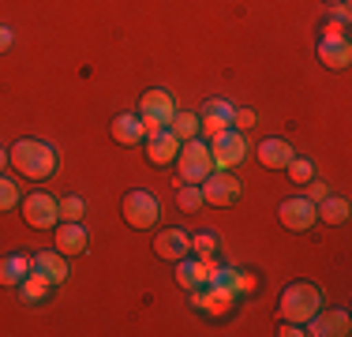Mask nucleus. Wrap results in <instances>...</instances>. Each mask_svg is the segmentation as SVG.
I'll use <instances>...</instances> for the list:
<instances>
[{
	"instance_id": "nucleus-1",
	"label": "nucleus",
	"mask_w": 352,
	"mask_h": 337,
	"mask_svg": "<svg viewBox=\"0 0 352 337\" xmlns=\"http://www.w3.org/2000/svg\"><path fill=\"white\" fill-rule=\"evenodd\" d=\"M8 165L23 176V180H53L56 168H60V154H56L49 142L41 139H19L12 150H8Z\"/></svg>"
},
{
	"instance_id": "nucleus-2",
	"label": "nucleus",
	"mask_w": 352,
	"mask_h": 337,
	"mask_svg": "<svg viewBox=\"0 0 352 337\" xmlns=\"http://www.w3.org/2000/svg\"><path fill=\"white\" fill-rule=\"evenodd\" d=\"M318 307H322V292H318L311 281H292V285H285V292H281V300H278L281 323H300V326H304Z\"/></svg>"
},
{
	"instance_id": "nucleus-3",
	"label": "nucleus",
	"mask_w": 352,
	"mask_h": 337,
	"mask_svg": "<svg viewBox=\"0 0 352 337\" xmlns=\"http://www.w3.org/2000/svg\"><path fill=\"white\" fill-rule=\"evenodd\" d=\"M176 165H180V184H203L206 176L214 173L210 142H203V139H188V142H180Z\"/></svg>"
},
{
	"instance_id": "nucleus-4",
	"label": "nucleus",
	"mask_w": 352,
	"mask_h": 337,
	"mask_svg": "<svg viewBox=\"0 0 352 337\" xmlns=\"http://www.w3.org/2000/svg\"><path fill=\"white\" fill-rule=\"evenodd\" d=\"M176 116V101L169 90H146L139 101V120L142 128H146V139L150 135H157L162 128H169V120Z\"/></svg>"
},
{
	"instance_id": "nucleus-5",
	"label": "nucleus",
	"mask_w": 352,
	"mask_h": 337,
	"mask_svg": "<svg viewBox=\"0 0 352 337\" xmlns=\"http://www.w3.org/2000/svg\"><path fill=\"white\" fill-rule=\"evenodd\" d=\"M120 214L131 229H154L157 217H162V202L150 195V191H128L120 202Z\"/></svg>"
},
{
	"instance_id": "nucleus-6",
	"label": "nucleus",
	"mask_w": 352,
	"mask_h": 337,
	"mask_svg": "<svg viewBox=\"0 0 352 337\" xmlns=\"http://www.w3.org/2000/svg\"><path fill=\"white\" fill-rule=\"evenodd\" d=\"M210 154H214V173H229L232 165H240L248 157V142H244V131L229 128L221 135L210 139Z\"/></svg>"
},
{
	"instance_id": "nucleus-7",
	"label": "nucleus",
	"mask_w": 352,
	"mask_h": 337,
	"mask_svg": "<svg viewBox=\"0 0 352 337\" xmlns=\"http://www.w3.org/2000/svg\"><path fill=\"white\" fill-rule=\"evenodd\" d=\"M23 217H27L30 229H56L60 225V206H56L53 195H45V191H34V195L23 199Z\"/></svg>"
},
{
	"instance_id": "nucleus-8",
	"label": "nucleus",
	"mask_w": 352,
	"mask_h": 337,
	"mask_svg": "<svg viewBox=\"0 0 352 337\" xmlns=\"http://www.w3.org/2000/svg\"><path fill=\"white\" fill-rule=\"evenodd\" d=\"M199 188H203V202H210V206H232L244 195V184L229 173H210Z\"/></svg>"
},
{
	"instance_id": "nucleus-9",
	"label": "nucleus",
	"mask_w": 352,
	"mask_h": 337,
	"mask_svg": "<svg viewBox=\"0 0 352 337\" xmlns=\"http://www.w3.org/2000/svg\"><path fill=\"white\" fill-rule=\"evenodd\" d=\"M221 266L214 255H206V259H180L176 263V285L180 289H188V292H195V289H203V285H210V277H214V270Z\"/></svg>"
},
{
	"instance_id": "nucleus-10",
	"label": "nucleus",
	"mask_w": 352,
	"mask_h": 337,
	"mask_svg": "<svg viewBox=\"0 0 352 337\" xmlns=\"http://www.w3.org/2000/svg\"><path fill=\"white\" fill-rule=\"evenodd\" d=\"M307 334H315V337H349L352 334V318H349V311L345 307H318L311 318H307Z\"/></svg>"
},
{
	"instance_id": "nucleus-11",
	"label": "nucleus",
	"mask_w": 352,
	"mask_h": 337,
	"mask_svg": "<svg viewBox=\"0 0 352 337\" xmlns=\"http://www.w3.org/2000/svg\"><path fill=\"white\" fill-rule=\"evenodd\" d=\"M191 307L203 311V315H210V318H229L232 311H236V296L214 289V285H203V289L191 292Z\"/></svg>"
},
{
	"instance_id": "nucleus-12",
	"label": "nucleus",
	"mask_w": 352,
	"mask_h": 337,
	"mask_svg": "<svg viewBox=\"0 0 352 337\" xmlns=\"http://www.w3.org/2000/svg\"><path fill=\"white\" fill-rule=\"evenodd\" d=\"M278 221H281L289 232H307V229H311V225L318 221V214H315V202H307L304 195H296V199H285L281 206H278Z\"/></svg>"
},
{
	"instance_id": "nucleus-13",
	"label": "nucleus",
	"mask_w": 352,
	"mask_h": 337,
	"mask_svg": "<svg viewBox=\"0 0 352 337\" xmlns=\"http://www.w3.org/2000/svg\"><path fill=\"white\" fill-rule=\"evenodd\" d=\"M154 251H157V259H165V263H180V259L191 255V236L184 229H162L154 236Z\"/></svg>"
},
{
	"instance_id": "nucleus-14",
	"label": "nucleus",
	"mask_w": 352,
	"mask_h": 337,
	"mask_svg": "<svg viewBox=\"0 0 352 337\" xmlns=\"http://www.w3.org/2000/svg\"><path fill=\"white\" fill-rule=\"evenodd\" d=\"M199 124H203V131L210 135V139L221 131H229L232 128V105L225 98H206L203 113H199Z\"/></svg>"
},
{
	"instance_id": "nucleus-15",
	"label": "nucleus",
	"mask_w": 352,
	"mask_h": 337,
	"mask_svg": "<svg viewBox=\"0 0 352 337\" xmlns=\"http://www.w3.org/2000/svg\"><path fill=\"white\" fill-rule=\"evenodd\" d=\"M176 154H180V139H176L169 128H162L157 135H150V139H146V162L150 165L165 168V165L176 162Z\"/></svg>"
},
{
	"instance_id": "nucleus-16",
	"label": "nucleus",
	"mask_w": 352,
	"mask_h": 337,
	"mask_svg": "<svg viewBox=\"0 0 352 337\" xmlns=\"http://www.w3.org/2000/svg\"><path fill=\"white\" fill-rule=\"evenodd\" d=\"M87 248H90V232L82 229V221H60L56 225V251H60L64 259L82 255Z\"/></svg>"
},
{
	"instance_id": "nucleus-17",
	"label": "nucleus",
	"mask_w": 352,
	"mask_h": 337,
	"mask_svg": "<svg viewBox=\"0 0 352 337\" xmlns=\"http://www.w3.org/2000/svg\"><path fill=\"white\" fill-rule=\"evenodd\" d=\"M30 270L41 274L49 285H64V281H68V263H64L60 251H38V255L30 259Z\"/></svg>"
},
{
	"instance_id": "nucleus-18",
	"label": "nucleus",
	"mask_w": 352,
	"mask_h": 337,
	"mask_svg": "<svg viewBox=\"0 0 352 337\" xmlns=\"http://www.w3.org/2000/svg\"><path fill=\"white\" fill-rule=\"evenodd\" d=\"M318 61L326 67H333V72L349 67L352 64V41L349 38H322L318 41Z\"/></svg>"
},
{
	"instance_id": "nucleus-19",
	"label": "nucleus",
	"mask_w": 352,
	"mask_h": 337,
	"mask_svg": "<svg viewBox=\"0 0 352 337\" xmlns=\"http://www.w3.org/2000/svg\"><path fill=\"white\" fill-rule=\"evenodd\" d=\"M255 154H258V162H263L266 168H285L292 157H296V150H292L285 139H263L255 146Z\"/></svg>"
},
{
	"instance_id": "nucleus-20",
	"label": "nucleus",
	"mask_w": 352,
	"mask_h": 337,
	"mask_svg": "<svg viewBox=\"0 0 352 337\" xmlns=\"http://www.w3.org/2000/svg\"><path fill=\"white\" fill-rule=\"evenodd\" d=\"M109 131H113V139L124 142V146H139V142L146 139V128H142V120H139V116H131V113H120V116L113 120V128H109Z\"/></svg>"
},
{
	"instance_id": "nucleus-21",
	"label": "nucleus",
	"mask_w": 352,
	"mask_h": 337,
	"mask_svg": "<svg viewBox=\"0 0 352 337\" xmlns=\"http://www.w3.org/2000/svg\"><path fill=\"white\" fill-rule=\"evenodd\" d=\"M30 274V259L27 255H4L0 259V289H15V285L23 281V277Z\"/></svg>"
},
{
	"instance_id": "nucleus-22",
	"label": "nucleus",
	"mask_w": 352,
	"mask_h": 337,
	"mask_svg": "<svg viewBox=\"0 0 352 337\" xmlns=\"http://www.w3.org/2000/svg\"><path fill=\"white\" fill-rule=\"evenodd\" d=\"M315 214H318V221H326V225H345L352 206H349V199H341V195H326L315 206Z\"/></svg>"
},
{
	"instance_id": "nucleus-23",
	"label": "nucleus",
	"mask_w": 352,
	"mask_h": 337,
	"mask_svg": "<svg viewBox=\"0 0 352 337\" xmlns=\"http://www.w3.org/2000/svg\"><path fill=\"white\" fill-rule=\"evenodd\" d=\"M169 131H173L180 142H188V139H199V135H203V124H199V113H176L173 120H169Z\"/></svg>"
},
{
	"instance_id": "nucleus-24",
	"label": "nucleus",
	"mask_w": 352,
	"mask_h": 337,
	"mask_svg": "<svg viewBox=\"0 0 352 337\" xmlns=\"http://www.w3.org/2000/svg\"><path fill=\"white\" fill-rule=\"evenodd\" d=\"M49 289H53V285H49L41 274H34V270H30V274L19 281V296L27 300V303H41V300L49 296Z\"/></svg>"
},
{
	"instance_id": "nucleus-25",
	"label": "nucleus",
	"mask_w": 352,
	"mask_h": 337,
	"mask_svg": "<svg viewBox=\"0 0 352 337\" xmlns=\"http://www.w3.org/2000/svg\"><path fill=\"white\" fill-rule=\"evenodd\" d=\"M210 285H214V289H221V292H232V296L240 300V270L236 266H217L214 277H210Z\"/></svg>"
},
{
	"instance_id": "nucleus-26",
	"label": "nucleus",
	"mask_w": 352,
	"mask_h": 337,
	"mask_svg": "<svg viewBox=\"0 0 352 337\" xmlns=\"http://www.w3.org/2000/svg\"><path fill=\"white\" fill-rule=\"evenodd\" d=\"M176 202H180V210L195 214V210L203 206V188H199V184H176Z\"/></svg>"
},
{
	"instance_id": "nucleus-27",
	"label": "nucleus",
	"mask_w": 352,
	"mask_h": 337,
	"mask_svg": "<svg viewBox=\"0 0 352 337\" xmlns=\"http://www.w3.org/2000/svg\"><path fill=\"white\" fill-rule=\"evenodd\" d=\"M285 173H289L292 184H300V188H304L307 180H315V162H311V157H292V162L285 165Z\"/></svg>"
},
{
	"instance_id": "nucleus-28",
	"label": "nucleus",
	"mask_w": 352,
	"mask_h": 337,
	"mask_svg": "<svg viewBox=\"0 0 352 337\" xmlns=\"http://www.w3.org/2000/svg\"><path fill=\"white\" fill-rule=\"evenodd\" d=\"M56 206H60V221H82V214H87V202H82L79 195L56 199Z\"/></svg>"
},
{
	"instance_id": "nucleus-29",
	"label": "nucleus",
	"mask_w": 352,
	"mask_h": 337,
	"mask_svg": "<svg viewBox=\"0 0 352 337\" xmlns=\"http://www.w3.org/2000/svg\"><path fill=\"white\" fill-rule=\"evenodd\" d=\"M214 251H217V232L203 229V232H195V236H191V255L206 259V255H214Z\"/></svg>"
},
{
	"instance_id": "nucleus-30",
	"label": "nucleus",
	"mask_w": 352,
	"mask_h": 337,
	"mask_svg": "<svg viewBox=\"0 0 352 337\" xmlns=\"http://www.w3.org/2000/svg\"><path fill=\"white\" fill-rule=\"evenodd\" d=\"M19 206V188H15V180H8L4 173H0V214L4 210H15Z\"/></svg>"
},
{
	"instance_id": "nucleus-31",
	"label": "nucleus",
	"mask_w": 352,
	"mask_h": 337,
	"mask_svg": "<svg viewBox=\"0 0 352 337\" xmlns=\"http://www.w3.org/2000/svg\"><path fill=\"white\" fill-rule=\"evenodd\" d=\"M255 124H258L255 109H232V128H236V131H251Z\"/></svg>"
},
{
	"instance_id": "nucleus-32",
	"label": "nucleus",
	"mask_w": 352,
	"mask_h": 337,
	"mask_svg": "<svg viewBox=\"0 0 352 337\" xmlns=\"http://www.w3.org/2000/svg\"><path fill=\"white\" fill-rule=\"evenodd\" d=\"M255 292H258V274L255 270H240V300L255 296Z\"/></svg>"
},
{
	"instance_id": "nucleus-33",
	"label": "nucleus",
	"mask_w": 352,
	"mask_h": 337,
	"mask_svg": "<svg viewBox=\"0 0 352 337\" xmlns=\"http://www.w3.org/2000/svg\"><path fill=\"white\" fill-rule=\"evenodd\" d=\"M326 195H330V188H326L322 180H307V184H304V199L315 202V206H318V202H322Z\"/></svg>"
},
{
	"instance_id": "nucleus-34",
	"label": "nucleus",
	"mask_w": 352,
	"mask_h": 337,
	"mask_svg": "<svg viewBox=\"0 0 352 337\" xmlns=\"http://www.w3.org/2000/svg\"><path fill=\"white\" fill-rule=\"evenodd\" d=\"M12 45H15V34H12V27H4V23H0V53H8Z\"/></svg>"
},
{
	"instance_id": "nucleus-35",
	"label": "nucleus",
	"mask_w": 352,
	"mask_h": 337,
	"mask_svg": "<svg viewBox=\"0 0 352 337\" xmlns=\"http://www.w3.org/2000/svg\"><path fill=\"white\" fill-rule=\"evenodd\" d=\"M322 38H349V34H345V27H341V23H326V27H322Z\"/></svg>"
},
{
	"instance_id": "nucleus-36",
	"label": "nucleus",
	"mask_w": 352,
	"mask_h": 337,
	"mask_svg": "<svg viewBox=\"0 0 352 337\" xmlns=\"http://www.w3.org/2000/svg\"><path fill=\"white\" fill-rule=\"evenodd\" d=\"M333 23L349 27V4H333Z\"/></svg>"
},
{
	"instance_id": "nucleus-37",
	"label": "nucleus",
	"mask_w": 352,
	"mask_h": 337,
	"mask_svg": "<svg viewBox=\"0 0 352 337\" xmlns=\"http://www.w3.org/2000/svg\"><path fill=\"white\" fill-rule=\"evenodd\" d=\"M278 334H281V337H300V334H307V330H304V326H300V323H285Z\"/></svg>"
},
{
	"instance_id": "nucleus-38",
	"label": "nucleus",
	"mask_w": 352,
	"mask_h": 337,
	"mask_svg": "<svg viewBox=\"0 0 352 337\" xmlns=\"http://www.w3.org/2000/svg\"><path fill=\"white\" fill-rule=\"evenodd\" d=\"M8 168V150H0V173Z\"/></svg>"
},
{
	"instance_id": "nucleus-39",
	"label": "nucleus",
	"mask_w": 352,
	"mask_h": 337,
	"mask_svg": "<svg viewBox=\"0 0 352 337\" xmlns=\"http://www.w3.org/2000/svg\"><path fill=\"white\" fill-rule=\"evenodd\" d=\"M326 4H345V0H326Z\"/></svg>"
}]
</instances>
